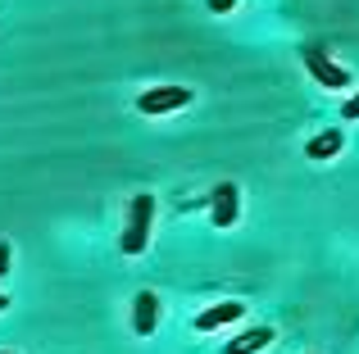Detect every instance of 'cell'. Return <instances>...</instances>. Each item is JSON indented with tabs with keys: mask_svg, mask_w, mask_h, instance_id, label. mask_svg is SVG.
I'll use <instances>...</instances> for the list:
<instances>
[{
	"mask_svg": "<svg viewBox=\"0 0 359 354\" xmlns=\"http://www.w3.org/2000/svg\"><path fill=\"white\" fill-rule=\"evenodd\" d=\"M150 218H155V195H137L128 209V227H123V255H141L150 246Z\"/></svg>",
	"mask_w": 359,
	"mask_h": 354,
	"instance_id": "obj_1",
	"label": "cell"
},
{
	"mask_svg": "<svg viewBox=\"0 0 359 354\" xmlns=\"http://www.w3.org/2000/svg\"><path fill=\"white\" fill-rule=\"evenodd\" d=\"M300 55H305V69L314 73V78L323 82V87H332V91H346V87H351V73H346V69H337V64L327 59V55L318 50V45H305Z\"/></svg>",
	"mask_w": 359,
	"mask_h": 354,
	"instance_id": "obj_2",
	"label": "cell"
},
{
	"mask_svg": "<svg viewBox=\"0 0 359 354\" xmlns=\"http://www.w3.org/2000/svg\"><path fill=\"white\" fill-rule=\"evenodd\" d=\"M237 213H241V191L232 182H219L210 191V218H214V227H232Z\"/></svg>",
	"mask_w": 359,
	"mask_h": 354,
	"instance_id": "obj_3",
	"label": "cell"
},
{
	"mask_svg": "<svg viewBox=\"0 0 359 354\" xmlns=\"http://www.w3.org/2000/svg\"><path fill=\"white\" fill-rule=\"evenodd\" d=\"M187 100H191L187 87H155V91H146V96H137V109L141 114H173V109L187 105Z\"/></svg>",
	"mask_w": 359,
	"mask_h": 354,
	"instance_id": "obj_4",
	"label": "cell"
},
{
	"mask_svg": "<svg viewBox=\"0 0 359 354\" xmlns=\"http://www.w3.org/2000/svg\"><path fill=\"white\" fill-rule=\"evenodd\" d=\"M155 323H159V295L137 291V300H132V327H137V337H150Z\"/></svg>",
	"mask_w": 359,
	"mask_h": 354,
	"instance_id": "obj_5",
	"label": "cell"
},
{
	"mask_svg": "<svg viewBox=\"0 0 359 354\" xmlns=\"http://www.w3.org/2000/svg\"><path fill=\"white\" fill-rule=\"evenodd\" d=\"M245 313V304L241 300H228V304H214V309H205L201 318H196V332H214V327H223V323H237Z\"/></svg>",
	"mask_w": 359,
	"mask_h": 354,
	"instance_id": "obj_6",
	"label": "cell"
},
{
	"mask_svg": "<svg viewBox=\"0 0 359 354\" xmlns=\"http://www.w3.org/2000/svg\"><path fill=\"white\" fill-rule=\"evenodd\" d=\"M264 346H273V327H250V332H241V337H232L223 350L228 354H255Z\"/></svg>",
	"mask_w": 359,
	"mask_h": 354,
	"instance_id": "obj_7",
	"label": "cell"
},
{
	"mask_svg": "<svg viewBox=\"0 0 359 354\" xmlns=\"http://www.w3.org/2000/svg\"><path fill=\"white\" fill-rule=\"evenodd\" d=\"M341 146H346V136L341 132H318L314 136V141H309L305 146V155H309V160H337V155H341Z\"/></svg>",
	"mask_w": 359,
	"mask_h": 354,
	"instance_id": "obj_8",
	"label": "cell"
},
{
	"mask_svg": "<svg viewBox=\"0 0 359 354\" xmlns=\"http://www.w3.org/2000/svg\"><path fill=\"white\" fill-rule=\"evenodd\" d=\"M341 118H346V123H355V118H359V96H351V100L341 105Z\"/></svg>",
	"mask_w": 359,
	"mask_h": 354,
	"instance_id": "obj_9",
	"label": "cell"
},
{
	"mask_svg": "<svg viewBox=\"0 0 359 354\" xmlns=\"http://www.w3.org/2000/svg\"><path fill=\"white\" fill-rule=\"evenodd\" d=\"M232 5H237V0H210V14H228Z\"/></svg>",
	"mask_w": 359,
	"mask_h": 354,
	"instance_id": "obj_10",
	"label": "cell"
},
{
	"mask_svg": "<svg viewBox=\"0 0 359 354\" xmlns=\"http://www.w3.org/2000/svg\"><path fill=\"white\" fill-rule=\"evenodd\" d=\"M5 268H9V241H0V277H5Z\"/></svg>",
	"mask_w": 359,
	"mask_h": 354,
	"instance_id": "obj_11",
	"label": "cell"
},
{
	"mask_svg": "<svg viewBox=\"0 0 359 354\" xmlns=\"http://www.w3.org/2000/svg\"><path fill=\"white\" fill-rule=\"evenodd\" d=\"M5 309H9V300H5V295H0V313H5Z\"/></svg>",
	"mask_w": 359,
	"mask_h": 354,
	"instance_id": "obj_12",
	"label": "cell"
},
{
	"mask_svg": "<svg viewBox=\"0 0 359 354\" xmlns=\"http://www.w3.org/2000/svg\"><path fill=\"white\" fill-rule=\"evenodd\" d=\"M0 354H14V350H0Z\"/></svg>",
	"mask_w": 359,
	"mask_h": 354,
	"instance_id": "obj_13",
	"label": "cell"
}]
</instances>
